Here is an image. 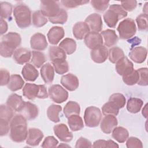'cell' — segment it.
<instances>
[{"mask_svg":"<svg viewBox=\"0 0 148 148\" xmlns=\"http://www.w3.org/2000/svg\"><path fill=\"white\" fill-rule=\"evenodd\" d=\"M27 119L22 114L14 116L10 122V138L14 142L21 143L27 138Z\"/></svg>","mask_w":148,"mask_h":148,"instance_id":"6da1fadb","label":"cell"},{"mask_svg":"<svg viewBox=\"0 0 148 148\" xmlns=\"http://www.w3.org/2000/svg\"><path fill=\"white\" fill-rule=\"evenodd\" d=\"M127 16V12L124 10L121 5L113 4L109 9L103 14V20L107 25L110 28H114L119 21Z\"/></svg>","mask_w":148,"mask_h":148,"instance_id":"7a4b0ae2","label":"cell"},{"mask_svg":"<svg viewBox=\"0 0 148 148\" xmlns=\"http://www.w3.org/2000/svg\"><path fill=\"white\" fill-rule=\"evenodd\" d=\"M13 15L19 28H26L31 25V12L25 4L20 3L16 6L13 10Z\"/></svg>","mask_w":148,"mask_h":148,"instance_id":"3957f363","label":"cell"},{"mask_svg":"<svg viewBox=\"0 0 148 148\" xmlns=\"http://www.w3.org/2000/svg\"><path fill=\"white\" fill-rule=\"evenodd\" d=\"M23 94L27 99L32 100L35 98L45 99L49 94L44 85H37L32 83H26L23 88Z\"/></svg>","mask_w":148,"mask_h":148,"instance_id":"277c9868","label":"cell"},{"mask_svg":"<svg viewBox=\"0 0 148 148\" xmlns=\"http://www.w3.org/2000/svg\"><path fill=\"white\" fill-rule=\"evenodd\" d=\"M121 39H128L132 38L136 32L135 21L131 18H127L121 21L117 28Z\"/></svg>","mask_w":148,"mask_h":148,"instance_id":"5b68a950","label":"cell"},{"mask_svg":"<svg viewBox=\"0 0 148 148\" xmlns=\"http://www.w3.org/2000/svg\"><path fill=\"white\" fill-rule=\"evenodd\" d=\"M101 119L102 113L98 108L91 106L86 109L84 114V120L87 127L90 128L97 127Z\"/></svg>","mask_w":148,"mask_h":148,"instance_id":"8992f818","label":"cell"},{"mask_svg":"<svg viewBox=\"0 0 148 148\" xmlns=\"http://www.w3.org/2000/svg\"><path fill=\"white\" fill-rule=\"evenodd\" d=\"M49 95L50 99L58 103H61L67 100L68 92L59 84H53L49 88Z\"/></svg>","mask_w":148,"mask_h":148,"instance_id":"52a82bcc","label":"cell"},{"mask_svg":"<svg viewBox=\"0 0 148 148\" xmlns=\"http://www.w3.org/2000/svg\"><path fill=\"white\" fill-rule=\"evenodd\" d=\"M40 11L48 18L56 17L60 10L58 2L56 1H40Z\"/></svg>","mask_w":148,"mask_h":148,"instance_id":"ba28073f","label":"cell"},{"mask_svg":"<svg viewBox=\"0 0 148 148\" xmlns=\"http://www.w3.org/2000/svg\"><path fill=\"white\" fill-rule=\"evenodd\" d=\"M115 69L117 73L122 76L131 73L134 70L133 63L125 56L116 63Z\"/></svg>","mask_w":148,"mask_h":148,"instance_id":"9c48e42d","label":"cell"},{"mask_svg":"<svg viewBox=\"0 0 148 148\" xmlns=\"http://www.w3.org/2000/svg\"><path fill=\"white\" fill-rule=\"evenodd\" d=\"M53 131L54 134L61 141L64 142H69L73 139V134L69 131L66 125L60 123L54 126Z\"/></svg>","mask_w":148,"mask_h":148,"instance_id":"30bf717a","label":"cell"},{"mask_svg":"<svg viewBox=\"0 0 148 148\" xmlns=\"http://www.w3.org/2000/svg\"><path fill=\"white\" fill-rule=\"evenodd\" d=\"M21 42V38L20 34L15 32H10L2 37L1 43L6 46L16 50Z\"/></svg>","mask_w":148,"mask_h":148,"instance_id":"8fae6325","label":"cell"},{"mask_svg":"<svg viewBox=\"0 0 148 148\" xmlns=\"http://www.w3.org/2000/svg\"><path fill=\"white\" fill-rule=\"evenodd\" d=\"M86 46L92 50L97 47L103 45V38L101 34L97 32H90L84 38Z\"/></svg>","mask_w":148,"mask_h":148,"instance_id":"7c38bea8","label":"cell"},{"mask_svg":"<svg viewBox=\"0 0 148 148\" xmlns=\"http://www.w3.org/2000/svg\"><path fill=\"white\" fill-rule=\"evenodd\" d=\"M30 45L32 49L37 51L44 50L48 46L45 36L39 32H37L31 36Z\"/></svg>","mask_w":148,"mask_h":148,"instance_id":"4fadbf2b","label":"cell"},{"mask_svg":"<svg viewBox=\"0 0 148 148\" xmlns=\"http://www.w3.org/2000/svg\"><path fill=\"white\" fill-rule=\"evenodd\" d=\"M90 56L92 60L98 64L104 62L108 57V50L105 46L102 45L91 50Z\"/></svg>","mask_w":148,"mask_h":148,"instance_id":"5bb4252c","label":"cell"},{"mask_svg":"<svg viewBox=\"0 0 148 148\" xmlns=\"http://www.w3.org/2000/svg\"><path fill=\"white\" fill-rule=\"evenodd\" d=\"M86 23L88 25L90 29L93 32H100L102 28V20L100 14L92 13L85 19Z\"/></svg>","mask_w":148,"mask_h":148,"instance_id":"9a60e30c","label":"cell"},{"mask_svg":"<svg viewBox=\"0 0 148 148\" xmlns=\"http://www.w3.org/2000/svg\"><path fill=\"white\" fill-rule=\"evenodd\" d=\"M44 136L43 133L36 128H30L28 131L26 143L31 146H38Z\"/></svg>","mask_w":148,"mask_h":148,"instance_id":"2e32d148","label":"cell"},{"mask_svg":"<svg viewBox=\"0 0 148 148\" xmlns=\"http://www.w3.org/2000/svg\"><path fill=\"white\" fill-rule=\"evenodd\" d=\"M61 83L66 89L70 91H75L79 86V81L77 77L72 73L63 75L61 78Z\"/></svg>","mask_w":148,"mask_h":148,"instance_id":"e0dca14e","label":"cell"},{"mask_svg":"<svg viewBox=\"0 0 148 148\" xmlns=\"http://www.w3.org/2000/svg\"><path fill=\"white\" fill-rule=\"evenodd\" d=\"M65 35L64 29L58 26L52 27L49 31L47 36L49 43L51 45H57L64 38Z\"/></svg>","mask_w":148,"mask_h":148,"instance_id":"ac0fdd59","label":"cell"},{"mask_svg":"<svg viewBox=\"0 0 148 148\" xmlns=\"http://www.w3.org/2000/svg\"><path fill=\"white\" fill-rule=\"evenodd\" d=\"M118 124V121L115 116L106 115L102 119L100 127L102 131L105 134H110L114 127Z\"/></svg>","mask_w":148,"mask_h":148,"instance_id":"d6986e66","label":"cell"},{"mask_svg":"<svg viewBox=\"0 0 148 148\" xmlns=\"http://www.w3.org/2000/svg\"><path fill=\"white\" fill-rule=\"evenodd\" d=\"M147 49L142 46H137L132 49L129 53L130 58L135 62L141 64L147 57Z\"/></svg>","mask_w":148,"mask_h":148,"instance_id":"ffe728a7","label":"cell"},{"mask_svg":"<svg viewBox=\"0 0 148 148\" xmlns=\"http://www.w3.org/2000/svg\"><path fill=\"white\" fill-rule=\"evenodd\" d=\"M32 53L26 48L17 49L13 55L14 61L18 64L27 63L31 58Z\"/></svg>","mask_w":148,"mask_h":148,"instance_id":"44dd1931","label":"cell"},{"mask_svg":"<svg viewBox=\"0 0 148 148\" xmlns=\"http://www.w3.org/2000/svg\"><path fill=\"white\" fill-rule=\"evenodd\" d=\"M90 30L88 25L83 21H79L75 23L72 28L73 35L78 40L84 39L90 32Z\"/></svg>","mask_w":148,"mask_h":148,"instance_id":"7402d4cb","label":"cell"},{"mask_svg":"<svg viewBox=\"0 0 148 148\" xmlns=\"http://www.w3.org/2000/svg\"><path fill=\"white\" fill-rule=\"evenodd\" d=\"M20 113L27 120H32L38 116L39 110L37 106L35 104L29 102H25L23 108Z\"/></svg>","mask_w":148,"mask_h":148,"instance_id":"603a6c76","label":"cell"},{"mask_svg":"<svg viewBox=\"0 0 148 148\" xmlns=\"http://www.w3.org/2000/svg\"><path fill=\"white\" fill-rule=\"evenodd\" d=\"M25 102L21 96L17 94H11L6 101V105L15 112H20L23 108Z\"/></svg>","mask_w":148,"mask_h":148,"instance_id":"cb8c5ba5","label":"cell"},{"mask_svg":"<svg viewBox=\"0 0 148 148\" xmlns=\"http://www.w3.org/2000/svg\"><path fill=\"white\" fill-rule=\"evenodd\" d=\"M21 74L25 80L29 82H34L39 76L38 70L29 63H27L23 66Z\"/></svg>","mask_w":148,"mask_h":148,"instance_id":"d4e9b609","label":"cell"},{"mask_svg":"<svg viewBox=\"0 0 148 148\" xmlns=\"http://www.w3.org/2000/svg\"><path fill=\"white\" fill-rule=\"evenodd\" d=\"M40 72L41 77L45 83H52L54 77V69L51 64L47 62L43 65Z\"/></svg>","mask_w":148,"mask_h":148,"instance_id":"484cf974","label":"cell"},{"mask_svg":"<svg viewBox=\"0 0 148 148\" xmlns=\"http://www.w3.org/2000/svg\"><path fill=\"white\" fill-rule=\"evenodd\" d=\"M101 35L104 39V45L108 47L114 46L118 42L119 38L116 32L110 29H108L102 31Z\"/></svg>","mask_w":148,"mask_h":148,"instance_id":"4316f807","label":"cell"},{"mask_svg":"<svg viewBox=\"0 0 148 148\" xmlns=\"http://www.w3.org/2000/svg\"><path fill=\"white\" fill-rule=\"evenodd\" d=\"M49 56L51 62L58 60H65L66 53L59 46H50L49 49Z\"/></svg>","mask_w":148,"mask_h":148,"instance_id":"83f0119b","label":"cell"},{"mask_svg":"<svg viewBox=\"0 0 148 148\" xmlns=\"http://www.w3.org/2000/svg\"><path fill=\"white\" fill-rule=\"evenodd\" d=\"M68 124L72 131L81 130L84 127L83 120L79 114H73L68 117Z\"/></svg>","mask_w":148,"mask_h":148,"instance_id":"f1b7e54d","label":"cell"},{"mask_svg":"<svg viewBox=\"0 0 148 148\" xmlns=\"http://www.w3.org/2000/svg\"><path fill=\"white\" fill-rule=\"evenodd\" d=\"M112 137L119 143H124L129 136L128 130L123 127H116L112 130Z\"/></svg>","mask_w":148,"mask_h":148,"instance_id":"f546056e","label":"cell"},{"mask_svg":"<svg viewBox=\"0 0 148 148\" xmlns=\"http://www.w3.org/2000/svg\"><path fill=\"white\" fill-rule=\"evenodd\" d=\"M24 84V81L22 77L17 74L10 76V80L7 84L8 88L12 91H16L20 90Z\"/></svg>","mask_w":148,"mask_h":148,"instance_id":"4dcf8cb0","label":"cell"},{"mask_svg":"<svg viewBox=\"0 0 148 148\" xmlns=\"http://www.w3.org/2000/svg\"><path fill=\"white\" fill-rule=\"evenodd\" d=\"M59 47H61L68 55H70L76 51V43L74 39L66 38L60 42Z\"/></svg>","mask_w":148,"mask_h":148,"instance_id":"1f68e13d","label":"cell"},{"mask_svg":"<svg viewBox=\"0 0 148 148\" xmlns=\"http://www.w3.org/2000/svg\"><path fill=\"white\" fill-rule=\"evenodd\" d=\"M143 104V102L141 99L132 97L127 101V109L130 113H136L140 110Z\"/></svg>","mask_w":148,"mask_h":148,"instance_id":"d6a6232c","label":"cell"},{"mask_svg":"<svg viewBox=\"0 0 148 148\" xmlns=\"http://www.w3.org/2000/svg\"><path fill=\"white\" fill-rule=\"evenodd\" d=\"M61 110L62 107L58 105L52 104L50 105L47 110V116L48 119L54 123L59 122V113L61 112Z\"/></svg>","mask_w":148,"mask_h":148,"instance_id":"836d02e7","label":"cell"},{"mask_svg":"<svg viewBox=\"0 0 148 148\" xmlns=\"http://www.w3.org/2000/svg\"><path fill=\"white\" fill-rule=\"evenodd\" d=\"M80 107L78 103L70 101L65 105L64 108V113L66 118L73 114H80Z\"/></svg>","mask_w":148,"mask_h":148,"instance_id":"e575fe53","label":"cell"},{"mask_svg":"<svg viewBox=\"0 0 148 148\" xmlns=\"http://www.w3.org/2000/svg\"><path fill=\"white\" fill-rule=\"evenodd\" d=\"M108 57L110 62L116 64L119 60L124 57V53L121 48L113 47L108 51Z\"/></svg>","mask_w":148,"mask_h":148,"instance_id":"d590c367","label":"cell"},{"mask_svg":"<svg viewBox=\"0 0 148 148\" xmlns=\"http://www.w3.org/2000/svg\"><path fill=\"white\" fill-rule=\"evenodd\" d=\"M32 23L33 25L37 27H42L47 23V18L40 10L35 11L32 14Z\"/></svg>","mask_w":148,"mask_h":148,"instance_id":"8d00e7d4","label":"cell"},{"mask_svg":"<svg viewBox=\"0 0 148 148\" xmlns=\"http://www.w3.org/2000/svg\"><path fill=\"white\" fill-rule=\"evenodd\" d=\"M46 61V58L44 53L39 51H32L31 61L34 66L39 68L43 65Z\"/></svg>","mask_w":148,"mask_h":148,"instance_id":"74e56055","label":"cell"},{"mask_svg":"<svg viewBox=\"0 0 148 148\" xmlns=\"http://www.w3.org/2000/svg\"><path fill=\"white\" fill-rule=\"evenodd\" d=\"M119 108L112 102L108 101L102 107V112L103 115L117 116L119 112Z\"/></svg>","mask_w":148,"mask_h":148,"instance_id":"f35d334b","label":"cell"},{"mask_svg":"<svg viewBox=\"0 0 148 148\" xmlns=\"http://www.w3.org/2000/svg\"><path fill=\"white\" fill-rule=\"evenodd\" d=\"M54 71L59 75L66 73L69 70V65L66 60H58L52 62Z\"/></svg>","mask_w":148,"mask_h":148,"instance_id":"ab89813d","label":"cell"},{"mask_svg":"<svg viewBox=\"0 0 148 148\" xmlns=\"http://www.w3.org/2000/svg\"><path fill=\"white\" fill-rule=\"evenodd\" d=\"M109 101L114 103L119 109L123 108L126 103V99L125 96L121 93H114L112 94Z\"/></svg>","mask_w":148,"mask_h":148,"instance_id":"60d3db41","label":"cell"},{"mask_svg":"<svg viewBox=\"0 0 148 148\" xmlns=\"http://www.w3.org/2000/svg\"><path fill=\"white\" fill-rule=\"evenodd\" d=\"M68 19V14L66 11L61 8L58 14L54 17L49 18V20L53 24H64L65 23Z\"/></svg>","mask_w":148,"mask_h":148,"instance_id":"b9f144b4","label":"cell"},{"mask_svg":"<svg viewBox=\"0 0 148 148\" xmlns=\"http://www.w3.org/2000/svg\"><path fill=\"white\" fill-rule=\"evenodd\" d=\"M139 80V73L137 70H134L131 73L123 76V81L128 86H132L138 83Z\"/></svg>","mask_w":148,"mask_h":148,"instance_id":"7bdbcfd3","label":"cell"},{"mask_svg":"<svg viewBox=\"0 0 148 148\" xmlns=\"http://www.w3.org/2000/svg\"><path fill=\"white\" fill-rule=\"evenodd\" d=\"M13 109L8 105H1L0 106V119L9 121L13 116Z\"/></svg>","mask_w":148,"mask_h":148,"instance_id":"ee69618b","label":"cell"},{"mask_svg":"<svg viewBox=\"0 0 148 148\" xmlns=\"http://www.w3.org/2000/svg\"><path fill=\"white\" fill-rule=\"evenodd\" d=\"M1 18H8L10 17L12 12V5L8 2H1Z\"/></svg>","mask_w":148,"mask_h":148,"instance_id":"f6af8a7d","label":"cell"},{"mask_svg":"<svg viewBox=\"0 0 148 148\" xmlns=\"http://www.w3.org/2000/svg\"><path fill=\"white\" fill-rule=\"evenodd\" d=\"M139 73V80L138 84L142 86L148 85V69L147 68H141L137 69Z\"/></svg>","mask_w":148,"mask_h":148,"instance_id":"bcb514c9","label":"cell"},{"mask_svg":"<svg viewBox=\"0 0 148 148\" xmlns=\"http://www.w3.org/2000/svg\"><path fill=\"white\" fill-rule=\"evenodd\" d=\"M91 5L93 8L98 12H103L108 7L109 4V1H98V0H92L91 1Z\"/></svg>","mask_w":148,"mask_h":148,"instance_id":"7dc6e473","label":"cell"},{"mask_svg":"<svg viewBox=\"0 0 148 148\" xmlns=\"http://www.w3.org/2000/svg\"><path fill=\"white\" fill-rule=\"evenodd\" d=\"M136 21L139 31L147 30V14H139L136 18Z\"/></svg>","mask_w":148,"mask_h":148,"instance_id":"c3c4849f","label":"cell"},{"mask_svg":"<svg viewBox=\"0 0 148 148\" xmlns=\"http://www.w3.org/2000/svg\"><path fill=\"white\" fill-rule=\"evenodd\" d=\"M89 1H83V0H62L61 1L62 5L66 8L72 9L76 8L79 6L88 3Z\"/></svg>","mask_w":148,"mask_h":148,"instance_id":"681fc988","label":"cell"},{"mask_svg":"<svg viewBox=\"0 0 148 148\" xmlns=\"http://www.w3.org/2000/svg\"><path fill=\"white\" fill-rule=\"evenodd\" d=\"M126 146L127 148H142L143 145L138 138L131 136L126 140Z\"/></svg>","mask_w":148,"mask_h":148,"instance_id":"f907efd6","label":"cell"},{"mask_svg":"<svg viewBox=\"0 0 148 148\" xmlns=\"http://www.w3.org/2000/svg\"><path fill=\"white\" fill-rule=\"evenodd\" d=\"M58 144V141L53 136H47L43 140L41 146L43 148L56 147Z\"/></svg>","mask_w":148,"mask_h":148,"instance_id":"816d5d0a","label":"cell"},{"mask_svg":"<svg viewBox=\"0 0 148 148\" xmlns=\"http://www.w3.org/2000/svg\"><path fill=\"white\" fill-rule=\"evenodd\" d=\"M14 51H15V50L6 46V45H5L4 44H3L1 42L0 54L2 57H5V58L10 57L12 56L13 55Z\"/></svg>","mask_w":148,"mask_h":148,"instance_id":"f5cc1de1","label":"cell"},{"mask_svg":"<svg viewBox=\"0 0 148 148\" xmlns=\"http://www.w3.org/2000/svg\"><path fill=\"white\" fill-rule=\"evenodd\" d=\"M10 80V73L5 69L0 71V84L1 86L7 85Z\"/></svg>","mask_w":148,"mask_h":148,"instance_id":"db71d44e","label":"cell"},{"mask_svg":"<svg viewBox=\"0 0 148 148\" xmlns=\"http://www.w3.org/2000/svg\"><path fill=\"white\" fill-rule=\"evenodd\" d=\"M121 6L124 10H125L126 12H131L136 8L137 6V2L134 0L124 1H122L121 2Z\"/></svg>","mask_w":148,"mask_h":148,"instance_id":"11a10c76","label":"cell"},{"mask_svg":"<svg viewBox=\"0 0 148 148\" xmlns=\"http://www.w3.org/2000/svg\"><path fill=\"white\" fill-rule=\"evenodd\" d=\"M92 147V145L91 144V142L87 139L83 137H80L76 141V145H75L76 148Z\"/></svg>","mask_w":148,"mask_h":148,"instance_id":"9f6ffc18","label":"cell"},{"mask_svg":"<svg viewBox=\"0 0 148 148\" xmlns=\"http://www.w3.org/2000/svg\"><path fill=\"white\" fill-rule=\"evenodd\" d=\"M10 129L9 121L0 119V135L1 136L7 135Z\"/></svg>","mask_w":148,"mask_h":148,"instance_id":"6f0895ef","label":"cell"},{"mask_svg":"<svg viewBox=\"0 0 148 148\" xmlns=\"http://www.w3.org/2000/svg\"><path fill=\"white\" fill-rule=\"evenodd\" d=\"M107 140H97L93 143L92 147H106Z\"/></svg>","mask_w":148,"mask_h":148,"instance_id":"680465c9","label":"cell"},{"mask_svg":"<svg viewBox=\"0 0 148 148\" xmlns=\"http://www.w3.org/2000/svg\"><path fill=\"white\" fill-rule=\"evenodd\" d=\"M8 25L7 22L3 18H1V35L5 34L8 30Z\"/></svg>","mask_w":148,"mask_h":148,"instance_id":"91938a15","label":"cell"},{"mask_svg":"<svg viewBox=\"0 0 148 148\" xmlns=\"http://www.w3.org/2000/svg\"><path fill=\"white\" fill-rule=\"evenodd\" d=\"M119 145L112 140H107L106 147H119Z\"/></svg>","mask_w":148,"mask_h":148,"instance_id":"94428289","label":"cell"},{"mask_svg":"<svg viewBox=\"0 0 148 148\" xmlns=\"http://www.w3.org/2000/svg\"><path fill=\"white\" fill-rule=\"evenodd\" d=\"M147 104H146L145 105V107L143 108V109H142V114H143V116L146 119L147 118Z\"/></svg>","mask_w":148,"mask_h":148,"instance_id":"6125c7cd","label":"cell"},{"mask_svg":"<svg viewBox=\"0 0 148 148\" xmlns=\"http://www.w3.org/2000/svg\"><path fill=\"white\" fill-rule=\"evenodd\" d=\"M147 2H146L145 5V7H143V11L145 12V14H147Z\"/></svg>","mask_w":148,"mask_h":148,"instance_id":"be15d7a7","label":"cell"}]
</instances>
